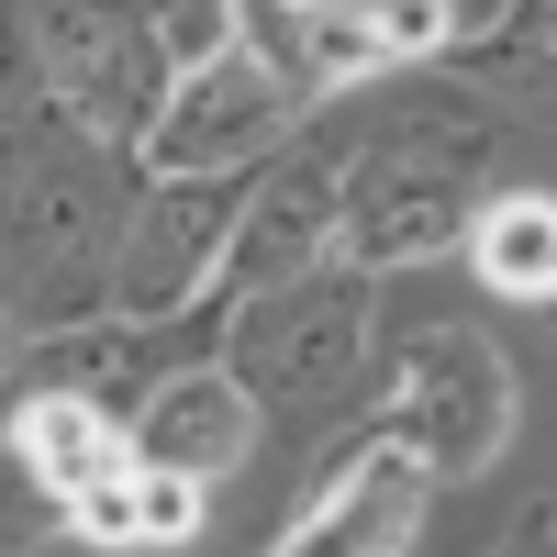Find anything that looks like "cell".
I'll use <instances>...</instances> for the list:
<instances>
[{"mask_svg": "<svg viewBox=\"0 0 557 557\" xmlns=\"http://www.w3.org/2000/svg\"><path fill=\"white\" fill-rule=\"evenodd\" d=\"M123 146H101L78 112L45 101V123H23V157L0 168V301L23 312V335H67V323L112 312L123 278Z\"/></svg>", "mask_w": 557, "mask_h": 557, "instance_id": "1", "label": "cell"}, {"mask_svg": "<svg viewBox=\"0 0 557 557\" xmlns=\"http://www.w3.org/2000/svg\"><path fill=\"white\" fill-rule=\"evenodd\" d=\"M480 146L469 112H424V123H391L380 146H357L346 178V257L380 278V268H424L435 246H469V178L457 157Z\"/></svg>", "mask_w": 557, "mask_h": 557, "instance_id": "2", "label": "cell"}, {"mask_svg": "<svg viewBox=\"0 0 557 557\" xmlns=\"http://www.w3.org/2000/svg\"><path fill=\"white\" fill-rule=\"evenodd\" d=\"M34 45H45V101L78 112L101 146H146L178 57L157 45V23L134 0H34Z\"/></svg>", "mask_w": 557, "mask_h": 557, "instance_id": "3", "label": "cell"}, {"mask_svg": "<svg viewBox=\"0 0 557 557\" xmlns=\"http://www.w3.org/2000/svg\"><path fill=\"white\" fill-rule=\"evenodd\" d=\"M290 123H301V78L278 67L268 45H223V57L178 67L157 134L134 157L168 168V178H257L278 146H290Z\"/></svg>", "mask_w": 557, "mask_h": 557, "instance_id": "4", "label": "cell"}, {"mask_svg": "<svg viewBox=\"0 0 557 557\" xmlns=\"http://www.w3.org/2000/svg\"><path fill=\"white\" fill-rule=\"evenodd\" d=\"M346 178H357V146H301V157H278L257 190H246V212H235V246H223L212 290L178 312V323H157V335H201V323H235L257 290H278V278L323 268V246L346 235Z\"/></svg>", "mask_w": 557, "mask_h": 557, "instance_id": "5", "label": "cell"}, {"mask_svg": "<svg viewBox=\"0 0 557 557\" xmlns=\"http://www.w3.org/2000/svg\"><path fill=\"white\" fill-rule=\"evenodd\" d=\"M380 424L424 457L435 480H480L502 446H513V357L491 335H457V323H424L391 368Z\"/></svg>", "mask_w": 557, "mask_h": 557, "instance_id": "6", "label": "cell"}, {"mask_svg": "<svg viewBox=\"0 0 557 557\" xmlns=\"http://www.w3.org/2000/svg\"><path fill=\"white\" fill-rule=\"evenodd\" d=\"M357 357H368V268H301V278H278V290H257L235 312V380L278 412H312V401H335L357 380Z\"/></svg>", "mask_w": 557, "mask_h": 557, "instance_id": "7", "label": "cell"}, {"mask_svg": "<svg viewBox=\"0 0 557 557\" xmlns=\"http://www.w3.org/2000/svg\"><path fill=\"white\" fill-rule=\"evenodd\" d=\"M235 212H246V178H168V168H146V178H134V212H123L112 312L178 323V312L212 290L223 246H235Z\"/></svg>", "mask_w": 557, "mask_h": 557, "instance_id": "8", "label": "cell"}, {"mask_svg": "<svg viewBox=\"0 0 557 557\" xmlns=\"http://www.w3.org/2000/svg\"><path fill=\"white\" fill-rule=\"evenodd\" d=\"M424 502H435V469L401 435H380V446H357L346 469L301 502V524L278 535V557H412Z\"/></svg>", "mask_w": 557, "mask_h": 557, "instance_id": "9", "label": "cell"}, {"mask_svg": "<svg viewBox=\"0 0 557 557\" xmlns=\"http://www.w3.org/2000/svg\"><path fill=\"white\" fill-rule=\"evenodd\" d=\"M257 391L235 380L223 357L201 368H168V380H146V401H134V457H157V469H190V480H235L257 457Z\"/></svg>", "mask_w": 557, "mask_h": 557, "instance_id": "10", "label": "cell"}, {"mask_svg": "<svg viewBox=\"0 0 557 557\" xmlns=\"http://www.w3.org/2000/svg\"><path fill=\"white\" fill-rule=\"evenodd\" d=\"M0 446H12L67 513L134 469V424H112V401H101V391H67V380H34V391L12 401V424H0Z\"/></svg>", "mask_w": 557, "mask_h": 557, "instance_id": "11", "label": "cell"}, {"mask_svg": "<svg viewBox=\"0 0 557 557\" xmlns=\"http://www.w3.org/2000/svg\"><path fill=\"white\" fill-rule=\"evenodd\" d=\"M469 268L502 301H557V201L546 190H502L469 212Z\"/></svg>", "mask_w": 557, "mask_h": 557, "instance_id": "12", "label": "cell"}, {"mask_svg": "<svg viewBox=\"0 0 557 557\" xmlns=\"http://www.w3.org/2000/svg\"><path fill=\"white\" fill-rule=\"evenodd\" d=\"M469 78L502 101H557V0H502V23L469 34Z\"/></svg>", "mask_w": 557, "mask_h": 557, "instance_id": "13", "label": "cell"}, {"mask_svg": "<svg viewBox=\"0 0 557 557\" xmlns=\"http://www.w3.org/2000/svg\"><path fill=\"white\" fill-rule=\"evenodd\" d=\"M201 502H212V480L134 457V546H190L201 535Z\"/></svg>", "mask_w": 557, "mask_h": 557, "instance_id": "14", "label": "cell"}, {"mask_svg": "<svg viewBox=\"0 0 557 557\" xmlns=\"http://www.w3.org/2000/svg\"><path fill=\"white\" fill-rule=\"evenodd\" d=\"M134 12L157 23V45H168L178 67H201V57H223V45H246L235 0H134Z\"/></svg>", "mask_w": 557, "mask_h": 557, "instance_id": "15", "label": "cell"}, {"mask_svg": "<svg viewBox=\"0 0 557 557\" xmlns=\"http://www.w3.org/2000/svg\"><path fill=\"white\" fill-rule=\"evenodd\" d=\"M45 78V45H34V0H0V134L23 123V89Z\"/></svg>", "mask_w": 557, "mask_h": 557, "instance_id": "16", "label": "cell"}, {"mask_svg": "<svg viewBox=\"0 0 557 557\" xmlns=\"http://www.w3.org/2000/svg\"><path fill=\"white\" fill-rule=\"evenodd\" d=\"M368 12H380V34H391L401 67H424V57L457 45V12H446V0H368Z\"/></svg>", "mask_w": 557, "mask_h": 557, "instance_id": "17", "label": "cell"}, {"mask_svg": "<svg viewBox=\"0 0 557 557\" xmlns=\"http://www.w3.org/2000/svg\"><path fill=\"white\" fill-rule=\"evenodd\" d=\"M0 424H12V412H0Z\"/></svg>", "mask_w": 557, "mask_h": 557, "instance_id": "18", "label": "cell"}]
</instances>
